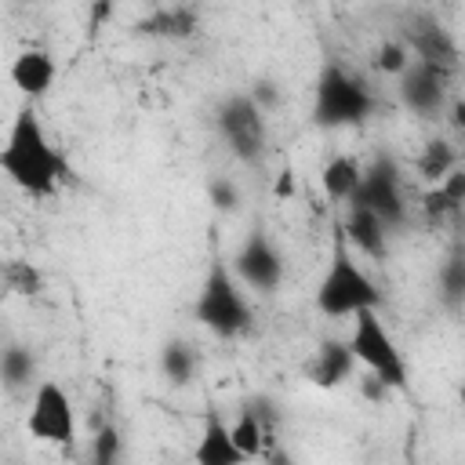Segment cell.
I'll use <instances>...</instances> for the list:
<instances>
[{"label": "cell", "instance_id": "obj_31", "mask_svg": "<svg viewBox=\"0 0 465 465\" xmlns=\"http://www.w3.org/2000/svg\"><path fill=\"white\" fill-rule=\"evenodd\" d=\"M454 113H458V120H454V124H465V105H454Z\"/></svg>", "mask_w": 465, "mask_h": 465}, {"label": "cell", "instance_id": "obj_26", "mask_svg": "<svg viewBox=\"0 0 465 465\" xmlns=\"http://www.w3.org/2000/svg\"><path fill=\"white\" fill-rule=\"evenodd\" d=\"M440 294H443V302L447 305H458V302H465V258H447L443 265H440Z\"/></svg>", "mask_w": 465, "mask_h": 465}, {"label": "cell", "instance_id": "obj_16", "mask_svg": "<svg viewBox=\"0 0 465 465\" xmlns=\"http://www.w3.org/2000/svg\"><path fill=\"white\" fill-rule=\"evenodd\" d=\"M134 33L149 40H189L200 33V11L189 4H163L142 15L134 22Z\"/></svg>", "mask_w": 465, "mask_h": 465}, {"label": "cell", "instance_id": "obj_9", "mask_svg": "<svg viewBox=\"0 0 465 465\" xmlns=\"http://www.w3.org/2000/svg\"><path fill=\"white\" fill-rule=\"evenodd\" d=\"M283 254H280V247H276V240L262 229V225H254L243 240H240V247H236V254H232V272H236V280L247 287V291H254V294H272L280 283H283Z\"/></svg>", "mask_w": 465, "mask_h": 465}, {"label": "cell", "instance_id": "obj_20", "mask_svg": "<svg viewBox=\"0 0 465 465\" xmlns=\"http://www.w3.org/2000/svg\"><path fill=\"white\" fill-rule=\"evenodd\" d=\"M156 363H160V374H163V381H167V385L185 389V385H193V381H196L200 352H196L189 341H182V338H167V341L160 345Z\"/></svg>", "mask_w": 465, "mask_h": 465}, {"label": "cell", "instance_id": "obj_13", "mask_svg": "<svg viewBox=\"0 0 465 465\" xmlns=\"http://www.w3.org/2000/svg\"><path fill=\"white\" fill-rule=\"evenodd\" d=\"M341 232L349 240V247L356 251V258H371V262H385L389 258V240L392 229L367 207H349L341 218Z\"/></svg>", "mask_w": 465, "mask_h": 465}, {"label": "cell", "instance_id": "obj_23", "mask_svg": "<svg viewBox=\"0 0 465 465\" xmlns=\"http://www.w3.org/2000/svg\"><path fill=\"white\" fill-rule=\"evenodd\" d=\"M91 465H124V432L116 421H105L94 429L91 447H87Z\"/></svg>", "mask_w": 465, "mask_h": 465}, {"label": "cell", "instance_id": "obj_8", "mask_svg": "<svg viewBox=\"0 0 465 465\" xmlns=\"http://www.w3.org/2000/svg\"><path fill=\"white\" fill-rule=\"evenodd\" d=\"M349 207H367L374 211L389 229H400L407 218V200H403V178H400V163L389 153H378L367 167H363V185L356 193V200Z\"/></svg>", "mask_w": 465, "mask_h": 465}, {"label": "cell", "instance_id": "obj_27", "mask_svg": "<svg viewBox=\"0 0 465 465\" xmlns=\"http://www.w3.org/2000/svg\"><path fill=\"white\" fill-rule=\"evenodd\" d=\"M207 200H211L214 211H236L240 207V185L225 174H214L207 182Z\"/></svg>", "mask_w": 465, "mask_h": 465}, {"label": "cell", "instance_id": "obj_17", "mask_svg": "<svg viewBox=\"0 0 465 465\" xmlns=\"http://www.w3.org/2000/svg\"><path fill=\"white\" fill-rule=\"evenodd\" d=\"M232 429V443L243 450L247 461L262 458L265 447H269V436H272V421H269V407L265 400H254V403H243L236 421H229Z\"/></svg>", "mask_w": 465, "mask_h": 465}, {"label": "cell", "instance_id": "obj_30", "mask_svg": "<svg viewBox=\"0 0 465 465\" xmlns=\"http://www.w3.org/2000/svg\"><path fill=\"white\" fill-rule=\"evenodd\" d=\"M458 403H461V411H465V378H461V385H458Z\"/></svg>", "mask_w": 465, "mask_h": 465}, {"label": "cell", "instance_id": "obj_11", "mask_svg": "<svg viewBox=\"0 0 465 465\" xmlns=\"http://www.w3.org/2000/svg\"><path fill=\"white\" fill-rule=\"evenodd\" d=\"M356 356L345 338H320L316 349L302 363V378L316 389H338L356 374Z\"/></svg>", "mask_w": 465, "mask_h": 465}, {"label": "cell", "instance_id": "obj_22", "mask_svg": "<svg viewBox=\"0 0 465 465\" xmlns=\"http://www.w3.org/2000/svg\"><path fill=\"white\" fill-rule=\"evenodd\" d=\"M421 207H425V214H429V218H443V214H454L458 207H465V167L450 171L440 185L425 189Z\"/></svg>", "mask_w": 465, "mask_h": 465}, {"label": "cell", "instance_id": "obj_5", "mask_svg": "<svg viewBox=\"0 0 465 465\" xmlns=\"http://www.w3.org/2000/svg\"><path fill=\"white\" fill-rule=\"evenodd\" d=\"M345 341H349L356 363H360L371 378H378L389 392H403V389H407L411 378H407L403 349L396 345V338H392V331L385 327V320H381L378 309L352 316V327H349V338H345Z\"/></svg>", "mask_w": 465, "mask_h": 465}, {"label": "cell", "instance_id": "obj_15", "mask_svg": "<svg viewBox=\"0 0 465 465\" xmlns=\"http://www.w3.org/2000/svg\"><path fill=\"white\" fill-rule=\"evenodd\" d=\"M7 76H11L15 91H18V94H25V98H29V105H33L36 98H44V94L54 87L58 65H54V58H51V51H44V47H25V51H18V54H15V62H11Z\"/></svg>", "mask_w": 465, "mask_h": 465}, {"label": "cell", "instance_id": "obj_6", "mask_svg": "<svg viewBox=\"0 0 465 465\" xmlns=\"http://www.w3.org/2000/svg\"><path fill=\"white\" fill-rule=\"evenodd\" d=\"M214 131L222 138V145L243 163V167H258L265 160V145H269V127H265V113L254 105V98L247 91L225 94L214 109Z\"/></svg>", "mask_w": 465, "mask_h": 465}, {"label": "cell", "instance_id": "obj_14", "mask_svg": "<svg viewBox=\"0 0 465 465\" xmlns=\"http://www.w3.org/2000/svg\"><path fill=\"white\" fill-rule=\"evenodd\" d=\"M193 465H247L243 450L232 443V429L218 411H207L193 443Z\"/></svg>", "mask_w": 465, "mask_h": 465}, {"label": "cell", "instance_id": "obj_28", "mask_svg": "<svg viewBox=\"0 0 465 465\" xmlns=\"http://www.w3.org/2000/svg\"><path fill=\"white\" fill-rule=\"evenodd\" d=\"M251 98H254V105L269 116L276 105H280V87H276V80H269V76H262V80H254L251 84V91H247Z\"/></svg>", "mask_w": 465, "mask_h": 465}, {"label": "cell", "instance_id": "obj_12", "mask_svg": "<svg viewBox=\"0 0 465 465\" xmlns=\"http://www.w3.org/2000/svg\"><path fill=\"white\" fill-rule=\"evenodd\" d=\"M407 51H411V58H418V62H425V65H432V69H440V73H447V76H450V73L458 69V62H461L450 29H443V25L432 22V18L411 25V33H407Z\"/></svg>", "mask_w": 465, "mask_h": 465}, {"label": "cell", "instance_id": "obj_21", "mask_svg": "<svg viewBox=\"0 0 465 465\" xmlns=\"http://www.w3.org/2000/svg\"><path fill=\"white\" fill-rule=\"evenodd\" d=\"M414 171H418V178H421L429 189L440 185L450 171H458V153H454V145H450L447 138H429V142L421 145L418 160H414Z\"/></svg>", "mask_w": 465, "mask_h": 465}, {"label": "cell", "instance_id": "obj_7", "mask_svg": "<svg viewBox=\"0 0 465 465\" xmlns=\"http://www.w3.org/2000/svg\"><path fill=\"white\" fill-rule=\"evenodd\" d=\"M25 432L47 447H62V450L76 447V407L65 385H58L54 378H44L33 389L29 411H25Z\"/></svg>", "mask_w": 465, "mask_h": 465}, {"label": "cell", "instance_id": "obj_19", "mask_svg": "<svg viewBox=\"0 0 465 465\" xmlns=\"http://www.w3.org/2000/svg\"><path fill=\"white\" fill-rule=\"evenodd\" d=\"M44 378H36V356L29 352V345H18V341H7L4 352H0V385L7 396H33V389L40 385Z\"/></svg>", "mask_w": 465, "mask_h": 465}, {"label": "cell", "instance_id": "obj_29", "mask_svg": "<svg viewBox=\"0 0 465 465\" xmlns=\"http://www.w3.org/2000/svg\"><path fill=\"white\" fill-rule=\"evenodd\" d=\"M287 193H294V171L291 167L280 171V185H276V196H287Z\"/></svg>", "mask_w": 465, "mask_h": 465}, {"label": "cell", "instance_id": "obj_4", "mask_svg": "<svg viewBox=\"0 0 465 465\" xmlns=\"http://www.w3.org/2000/svg\"><path fill=\"white\" fill-rule=\"evenodd\" d=\"M374 113V91L360 73L341 65L338 58H327L312 84V124L323 131L338 127H360Z\"/></svg>", "mask_w": 465, "mask_h": 465}, {"label": "cell", "instance_id": "obj_1", "mask_svg": "<svg viewBox=\"0 0 465 465\" xmlns=\"http://www.w3.org/2000/svg\"><path fill=\"white\" fill-rule=\"evenodd\" d=\"M0 171L7 174V182L15 189H22L33 200L54 196L73 178L65 153L51 142V134H47V127L33 105H22L15 113L7 138L0 145Z\"/></svg>", "mask_w": 465, "mask_h": 465}, {"label": "cell", "instance_id": "obj_3", "mask_svg": "<svg viewBox=\"0 0 465 465\" xmlns=\"http://www.w3.org/2000/svg\"><path fill=\"white\" fill-rule=\"evenodd\" d=\"M193 320L203 331H211L214 338H243L254 327L251 298H247L243 283L236 280L232 265H225L222 258H211V265L196 287Z\"/></svg>", "mask_w": 465, "mask_h": 465}, {"label": "cell", "instance_id": "obj_18", "mask_svg": "<svg viewBox=\"0 0 465 465\" xmlns=\"http://www.w3.org/2000/svg\"><path fill=\"white\" fill-rule=\"evenodd\" d=\"M320 185H323V193H327L331 203L349 207V203L356 200L360 185H363V163H360L356 156H349V153H338V156H331V160L323 163Z\"/></svg>", "mask_w": 465, "mask_h": 465}, {"label": "cell", "instance_id": "obj_24", "mask_svg": "<svg viewBox=\"0 0 465 465\" xmlns=\"http://www.w3.org/2000/svg\"><path fill=\"white\" fill-rule=\"evenodd\" d=\"M411 65V51H407V40H381L378 51H374V69L400 80Z\"/></svg>", "mask_w": 465, "mask_h": 465}, {"label": "cell", "instance_id": "obj_2", "mask_svg": "<svg viewBox=\"0 0 465 465\" xmlns=\"http://www.w3.org/2000/svg\"><path fill=\"white\" fill-rule=\"evenodd\" d=\"M312 305L327 320H352V316L371 312V309L381 312V291L367 276V269L360 265L356 251L349 247V240L341 232V222H334L331 254H327V265H323V272L316 280Z\"/></svg>", "mask_w": 465, "mask_h": 465}, {"label": "cell", "instance_id": "obj_25", "mask_svg": "<svg viewBox=\"0 0 465 465\" xmlns=\"http://www.w3.org/2000/svg\"><path fill=\"white\" fill-rule=\"evenodd\" d=\"M4 283H7V291L11 294H40V287H44V276H40V269L36 265H29V262H7L4 265Z\"/></svg>", "mask_w": 465, "mask_h": 465}, {"label": "cell", "instance_id": "obj_10", "mask_svg": "<svg viewBox=\"0 0 465 465\" xmlns=\"http://www.w3.org/2000/svg\"><path fill=\"white\" fill-rule=\"evenodd\" d=\"M447 73L411 58L407 73L396 80V91H400V102L407 113L421 116V120H436L443 109H447Z\"/></svg>", "mask_w": 465, "mask_h": 465}]
</instances>
